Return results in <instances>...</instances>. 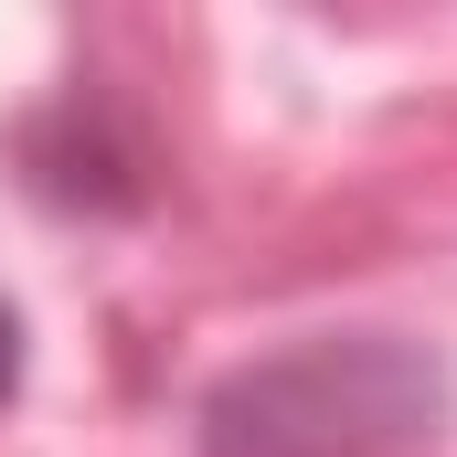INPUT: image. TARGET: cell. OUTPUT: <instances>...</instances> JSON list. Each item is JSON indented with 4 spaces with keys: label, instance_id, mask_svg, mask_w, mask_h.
<instances>
[{
    "label": "cell",
    "instance_id": "cell-1",
    "mask_svg": "<svg viewBox=\"0 0 457 457\" xmlns=\"http://www.w3.org/2000/svg\"><path fill=\"white\" fill-rule=\"evenodd\" d=\"M11 372H21V330H11V298H0V394H11Z\"/></svg>",
    "mask_w": 457,
    "mask_h": 457
}]
</instances>
